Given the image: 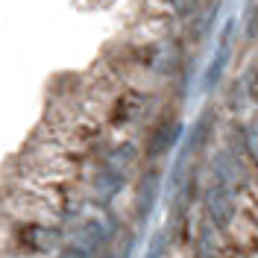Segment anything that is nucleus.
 I'll return each instance as SVG.
<instances>
[{"label":"nucleus","mask_w":258,"mask_h":258,"mask_svg":"<svg viewBox=\"0 0 258 258\" xmlns=\"http://www.w3.org/2000/svg\"><path fill=\"white\" fill-rule=\"evenodd\" d=\"M62 246V229L50 220H18L9 229V252L15 255H50Z\"/></svg>","instance_id":"1"},{"label":"nucleus","mask_w":258,"mask_h":258,"mask_svg":"<svg viewBox=\"0 0 258 258\" xmlns=\"http://www.w3.org/2000/svg\"><path fill=\"white\" fill-rule=\"evenodd\" d=\"M68 243H74L77 249H82L88 258H100V249L106 246V229L97 220H85V223L74 232V238Z\"/></svg>","instance_id":"2"},{"label":"nucleus","mask_w":258,"mask_h":258,"mask_svg":"<svg viewBox=\"0 0 258 258\" xmlns=\"http://www.w3.org/2000/svg\"><path fill=\"white\" fill-rule=\"evenodd\" d=\"M209 211H211V217H214V223H220V226H226L232 220L235 203H232V191L226 185H214L209 191Z\"/></svg>","instance_id":"3"},{"label":"nucleus","mask_w":258,"mask_h":258,"mask_svg":"<svg viewBox=\"0 0 258 258\" xmlns=\"http://www.w3.org/2000/svg\"><path fill=\"white\" fill-rule=\"evenodd\" d=\"M141 103H144L141 94L117 97L114 106H112V112H109V123H114V126H126V123H132V120L138 117V112H141Z\"/></svg>","instance_id":"4"},{"label":"nucleus","mask_w":258,"mask_h":258,"mask_svg":"<svg viewBox=\"0 0 258 258\" xmlns=\"http://www.w3.org/2000/svg\"><path fill=\"white\" fill-rule=\"evenodd\" d=\"M56 258H88L82 249H77L74 243H64V246H59V255Z\"/></svg>","instance_id":"5"},{"label":"nucleus","mask_w":258,"mask_h":258,"mask_svg":"<svg viewBox=\"0 0 258 258\" xmlns=\"http://www.w3.org/2000/svg\"><path fill=\"white\" fill-rule=\"evenodd\" d=\"M249 97H252V100H258V71L252 74V80H249Z\"/></svg>","instance_id":"6"},{"label":"nucleus","mask_w":258,"mask_h":258,"mask_svg":"<svg viewBox=\"0 0 258 258\" xmlns=\"http://www.w3.org/2000/svg\"><path fill=\"white\" fill-rule=\"evenodd\" d=\"M9 258H44V255H15V252H9Z\"/></svg>","instance_id":"7"},{"label":"nucleus","mask_w":258,"mask_h":258,"mask_svg":"<svg viewBox=\"0 0 258 258\" xmlns=\"http://www.w3.org/2000/svg\"><path fill=\"white\" fill-rule=\"evenodd\" d=\"M100 258H120V255H100Z\"/></svg>","instance_id":"8"}]
</instances>
